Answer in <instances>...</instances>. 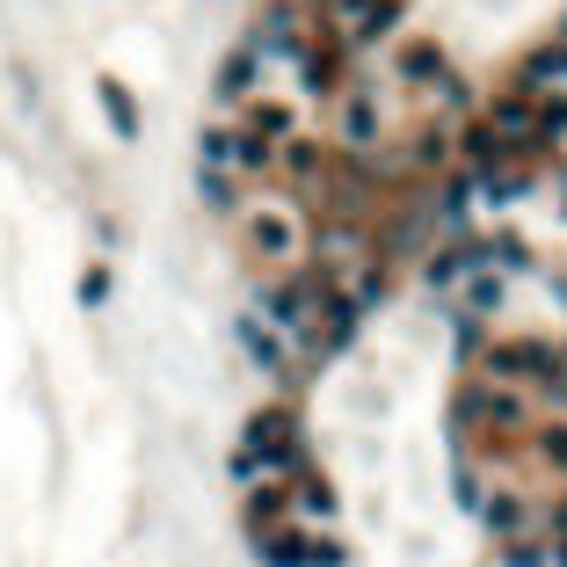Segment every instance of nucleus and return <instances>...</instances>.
Segmentation results:
<instances>
[{"label": "nucleus", "instance_id": "f257e3e1", "mask_svg": "<svg viewBox=\"0 0 567 567\" xmlns=\"http://www.w3.org/2000/svg\"><path fill=\"white\" fill-rule=\"evenodd\" d=\"M343 73H349V52H343V36H321V44H298V81H306V95H343Z\"/></svg>", "mask_w": 567, "mask_h": 567}, {"label": "nucleus", "instance_id": "f03ea898", "mask_svg": "<svg viewBox=\"0 0 567 567\" xmlns=\"http://www.w3.org/2000/svg\"><path fill=\"white\" fill-rule=\"evenodd\" d=\"M262 66H270V59L255 52V36H241V44L225 52V66H219V81H211V95H219V103H248V95H262Z\"/></svg>", "mask_w": 567, "mask_h": 567}, {"label": "nucleus", "instance_id": "7ed1b4c3", "mask_svg": "<svg viewBox=\"0 0 567 567\" xmlns=\"http://www.w3.org/2000/svg\"><path fill=\"white\" fill-rule=\"evenodd\" d=\"M532 109H538V87H502L495 103H487V124H495V132L510 138L516 154L532 146Z\"/></svg>", "mask_w": 567, "mask_h": 567}, {"label": "nucleus", "instance_id": "20e7f679", "mask_svg": "<svg viewBox=\"0 0 567 567\" xmlns=\"http://www.w3.org/2000/svg\"><path fill=\"white\" fill-rule=\"evenodd\" d=\"M481 364H487V378H538L553 364V343H532V335L524 343H495Z\"/></svg>", "mask_w": 567, "mask_h": 567}, {"label": "nucleus", "instance_id": "39448f33", "mask_svg": "<svg viewBox=\"0 0 567 567\" xmlns=\"http://www.w3.org/2000/svg\"><path fill=\"white\" fill-rule=\"evenodd\" d=\"M233 327H241V349H248V357H255L270 378H284V371H292V349H284V335H276V327L262 321V313H241Z\"/></svg>", "mask_w": 567, "mask_h": 567}, {"label": "nucleus", "instance_id": "423d86ee", "mask_svg": "<svg viewBox=\"0 0 567 567\" xmlns=\"http://www.w3.org/2000/svg\"><path fill=\"white\" fill-rule=\"evenodd\" d=\"M400 8H408V0H364L357 30L343 36V52H371V44H386V36L400 30Z\"/></svg>", "mask_w": 567, "mask_h": 567}, {"label": "nucleus", "instance_id": "0eeeda50", "mask_svg": "<svg viewBox=\"0 0 567 567\" xmlns=\"http://www.w3.org/2000/svg\"><path fill=\"white\" fill-rule=\"evenodd\" d=\"M371 138H378V103H371V87L349 81L343 87V146H349V154H364Z\"/></svg>", "mask_w": 567, "mask_h": 567}, {"label": "nucleus", "instance_id": "6e6552de", "mask_svg": "<svg viewBox=\"0 0 567 567\" xmlns=\"http://www.w3.org/2000/svg\"><path fill=\"white\" fill-rule=\"evenodd\" d=\"M459 146H465V168H473V175H487V168H502V160H516V146H510V138H502L487 117H481V124H465Z\"/></svg>", "mask_w": 567, "mask_h": 567}, {"label": "nucleus", "instance_id": "1a4fd4ad", "mask_svg": "<svg viewBox=\"0 0 567 567\" xmlns=\"http://www.w3.org/2000/svg\"><path fill=\"white\" fill-rule=\"evenodd\" d=\"M248 248H255V255H270V262H284L298 248V225L284 219V211H255V219H248Z\"/></svg>", "mask_w": 567, "mask_h": 567}, {"label": "nucleus", "instance_id": "9d476101", "mask_svg": "<svg viewBox=\"0 0 567 567\" xmlns=\"http://www.w3.org/2000/svg\"><path fill=\"white\" fill-rule=\"evenodd\" d=\"M459 422H495V430H516V422H524V400L502 393V386H495V393H465L459 400Z\"/></svg>", "mask_w": 567, "mask_h": 567}, {"label": "nucleus", "instance_id": "9b49d317", "mask_svg": "<svg viewBox=\"0 0 567 567\" xmlns=\"http://www.w3.org/2000/svg\"><path fill=\"white\" fill-rule=\"evenodd\" d=\"M473 262H481V241H459V248H437L430 262H422V284H430V292H451V284H459L465 270H473Z\"/></svg>", "mask_w": 567, "mask_h": 567}, {"label": "nucleus", "instance_id": "f8f14e48", "mask_svg": "<svg viewBox=\"0 0 567 567\" xmlns=\"http://www.w3.org/2000/svg\"><path fill=\"white\" fill-rule=\"evenodd\" d=\"M524 189H532V168H516V160H502V168H487V175H481V197H487V211L516 204Z\"/></svg>", "mask_w": 567, "mask_h": 567}, {"label": "nucleus", "instance_id": "ddd939ff", "mask_svg": "<svg viewBox=\"0 0 567 567\" xmlns=\"http://www.w3.org/2000/svg\"><path fill=\"white\" fill-rule=\"evenodd\" d=\"M248 132L270 138V146H284V138H292V109H284V103H262V95H248Z\"/></svg>", "mask_w": 567, "mask_h": 567}, {"label": "nucleus", "instance_id": "4468645a", "mask_svg": "<svg viewBox=\"0 0 567 567\" xmlns=\"http://www.w3.org/2000/svg\"><path fill=\"white\" fill-rule=\"evenodd\" d=\"M284 502H292V495H284V487H276V481H262L255 487V495H248V532H276V516H284Z\"/></svg>", "mask_w": 567, "mask_h": 567}, {"label": "nucleus", "instance_id": "2eb2a0df", "mask_svg": "<svg viewBox=\"0 0 567 567\" xmlns=\"http://www.w3.org/2000/svg\"><path fill=\"white\" fill-rule=\"evenodd\" d=\"M481 524L495 538H516V532H524V495H487L481 502Z\"/></svg>", "mask_w": 567, "mask_h": 567}, {"label": "nucleus", "instance_id": "dca6fc26", "mask_svg": "<svg viewBox=\"0 0 567 567\" xmlns=\"http://www.w3.org/2000/svg\"><path fill=\"white\" fill-rule=\"evenodd\" d=\"M400 73H408V81H430V87H437V73H444V44H430V36H414L408 52H400Z\"/></svg>", "mask_w": 567, "mask_h": 567}, {"label": "nucleus", "instance_id": "f3484780", "mask_svg": "<svg viewBox=\"0 0 567 567\" xmlns=\"http://www.w3.org/2000/svg\"><path fill=\"white\" fill-rule=\"evenodd\" d=\"M276 154H284V168H292L298 182H313V175H327V146H313V138H284Z\"/></svg>", "mask_w": 567, "mask_h": 567}, {"label": "nucleus", "instance_id": "a211bd4d", "mask_svg": "<svg viewBox=\"0 0 567 567\" xmlns=\"http://www.w3.org/2000/svg\"><path fill=\"white\" fill-rule=\"evenodd\" d=\"M197 197H204L211 211H233L241 204V182H233L225 168H197Z\"/></svg>", "mask_w": 567, "mask_h": 567}, {"label": "nucleus", "instance_id": "6ab92c4d", "mask_svg": "<svg viewBox=\"0 0 567 567\" xmlns=\"http://www.w3.org/2000/svg\"><path fill=\"white\" fill-rule=\"evenodd\" d=\"M459 284H465V313H473V321H481V313H502V298H510L502 276H459Z\"/></svg>", "mask_w": 567, "mask_h": 567}, {"label": "nucleus", "instance_id": "aec40b11", "mask_svg": "<svg viewBox=\"0 0 567 567\" xmlns=\"http://www.w3.org/2000/svg\"><path fill=\"white\" fill-rule=\"evenodd\" d=\"M481 262H502V270H532V248L516 241V233H487V241H481Z\"/></svg>", "mask_w": 567, "mask_h": 567}, {"label": "nucleus", "instance_id": "412c9836", "mask_svg": "<svg viewBox=\"0 0 567 567\" xmlns=\"http://www.w3.org/2000/svg\"><path fill=\"white\" fill-rule=\"evenodd\" d=\"M270 567H306V532H262Z\"/></svg>", "mask_w": 567, "mask_h": 567}, {"label": "nucleus", "instance_id": "4be33fe9", "mask_svg": "<svg viewBox=\"0 0 567 567\" xmlns=\"http://www.w3.org/2000/svg\"><path fill=\"white\" fill-rule=\"evenodd\" d=\"M103 109H109V124H117V138H138V109L117 81H103Z\"/></svg>", "mask_w": 567, "mask_h": 567}, {"label": "nucleus", "instance_id": "5701e85b", "mask_svg": "<svg viewBox=\"0 0 567 567\" xmlns=\"http://www.w3.org/2000/svg\"><path fill=\"white\" fill-rule=\"evenodd\" d=\"M414 168H444V160H451V138L444 132H414Z\"/></svg>", "mask_w": 567, "mask_h": 567}, {"label": "nucleus", "instance_id": "b1692460", "mask_svg": "<svg viewBox=\"0 0 567 567\" xmlns=\"http://www.w3.org/2000/svg\"><path fill=\"white\" fill-rule=\"evenodd\" d=\"M298 510H306V516H335V487H327V473L298 487Z\"/></svg>", "mask_w": 567, "mask_h": 567}, {"label": "nucleus", "instance_id": "393cba45", "mask_svg": "<svg viewBox=\"0 0 567 567\" xmlns=\"http://www.w3.org/2000/svg\"><path fill=\"white\" fill-rule=\"evenodd\" d=\"M306 567H349L343 538H306Z\"/></svg>", "mask_w": 567, "mask_h": 567}, {"label": "nucleus", "instance_id": "a878e982", "mask_svg": "<svg viewBox=\"0 0 567 567\" xmlns=\"http://www.w3.org/2000/svg\"><path fill=\"white\" fill-rule=\"evenodd\" d=\"M538 459L567 473V422H546V430H538Z\"/></svg>", "mask_w": 567, "mask_h": 567}, {"label": "nucleus", "instance_id": "bb28decb", "mask_svg": "<svg viewBox=\"0 0 567 567\" xmlns=\"http://www.w3.org/2000/svg\"><path fill=\"white\" fill-rule=\"evenodd\" d=\"M502 567H546V546H538V538H510V546H502Z\"/></svg>", "mask_w": 567, "mask_h": 567}, {"label": "nucleus", "instance_id": "cd10ccee", "mask_svg": "<svg viewBox=\"0 0 567 567\" xmlns=\"http://www.w3.org/2000/svg\"><path fill=\"white\" fill-rule=\"evenodd\" d=\"M465 219H473V197H465V182H451L444 189V225H451V233H465Z\"/></svg>", "mask_w": 567, "mask_h": 567}, {"label": "nucleus", "instance_id": "c85d7f7f", "mask_svg": "<svg viewBox=\"0 0 567 567\" xmlns=\"http://www.w3.org/2000/svg\"><path fill=\"white\" fill-rule=\"evenodd\" d=\"M459 335H451V349H459V357H481V321H473V313H459Z\"/></svg>", "mask_w": 567, "mask_h": 567}, {"label": "nucleus", "instance_id": "c756f323", "mask_svg": "<svg viewBox=\"0 0 567 567\" xmlns=\"http://www.w3.org/2000/svg\"><path fill=\"white\" fill-rule=\"evenodd\" d=\"M349 298H357V306H378V298H386V270L371 262V270L357 276V292H349Z\"/></svg>", "mask_w": 567, "mask_h": 567}, {"label": "nucleus", "instance_id": "7c9ffc66", "mask_svg": "<svg viewBox=\"0 0 567 567\" xmlns=\"http://www.w3.org/2000/svg\"><path fill=\"white\" fill-rule=\"evenodd\" d=\"M546 284H553V298H560V306H567V276H560V270H546Z\"/></svg>", "mask_w": 567, "mask_h": 567}, {"label": "nucleus", "instance_id": "2f4dec72", "mask_svg": "<svg viewBox=\"0 0 567 567\" xmlns=\"http://www.w3.org/2000/svg\"><path fill=\"white\" fill-rule=\"evenodd\" d=\"M546 567H567V538H560V546H546Z\"/></svg>", "mask_w": 567, "mask_h": 567}, {"label": "nucleus", "instance_id": "473e14b6", "mask_svg": "<svg viewBox=\"0 0 567 567\" xmlns=\"http://www.w3.org/2000/svg\"><path fill=\"white\" fill-rule=\"evenodd\" d=\"M553 532H560V538H567V502H560V510H553Z\"/></svg>", "mask_w": 567, "mask_h": 567}, {"label": "nucleus", "instance_id": "72a5a7b5", "mask_svg": "<svg viewBox=\"0 0 567 567\" xmlns=\"http://www.w3.org/2000/svg\"><path fill=\"white\" fill-rule=\"evenodd\" d=\"M560 204H567V175H560ZM560 219H567V211H560Z\"/></svg>", "mask_w": 567, "mask_h": 567}, {"label": "nucleus", "instance_id": "f704fd0d", "mask_svg": "<svg viewBox=\"0 0 567 567\" xmlns=\"http://www.w3.org/2000/svg\"><path fill=\"white\" fill-rule=\"evenodd\" d=\"M298 8H327V0H298Z\"/></svg>", "mask_w": 567, "mask_h": 567}]
</instances>
